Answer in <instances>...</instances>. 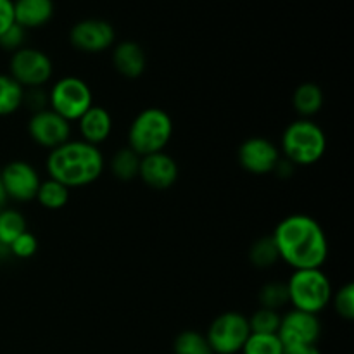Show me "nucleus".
<instances>
[{"mask_svg": "<svg viewBox=\"0 0 354 354\" xmlns=\"http://www.w3.org/2000/svg\"><path fill=\"white\" fill-rule=\"evenodd\" d=\"M14 24L12 0H0V35Z\"/></svg>", "mask_w": 354, "mask_h": 354, "instance_id": "2f4dec72", "label": "nucleus"}, {"mask_svg": "<svg viewBox=\"0 0 354 354\" xmlns=\"http://www.w3.org/2000/svg\"><path fill=\"white\" fill-rule=\"evenodd\" d=\"M283 354H322L317 344H303V346H286Z\"/></svg>", "mask_w": 354, "mask_h": 354, "instance_id": "72a5a7b5", "label": "nucleus"}, {"mask_svg": "<svg viewBox=\"0 0 354 354\" xmlns=\"http://www.w3.org/2000/svg\"><path fill=\"white\" fill-rule=\"evenodd\" d=\"M7 201H9V197H7L6 187H3L2 178H0V209H3V207H6V203H7Z\"/></svg>", "mask_w": 354, "mask_h": 354, "instance_id": "f704fd0d", "label": "nucleus"}, {"mask_svg": "<svg viewBox=\"0 0 354 354\" xmlns=\"http://www.w3.org/2000/svg\"><path fill=\"white\" fill-rule=\"evenodd\" d=\"M23 106H26L31 111V114L44 111L48 107V93L45 92L44 86L38 88H26L24 90V100Z\"/></svg>", "mask_w": 354, "mask_h": 354, "instance_id": "7c9ffc66", "label": "nucleus"}, {"mask_svg": "<svg viewBox=\"0 0 354 354\" xmlns=\"http://www.w3.org/2000/svg\"><path fill=\"white\" fill-rule=\"evenodd\" d=\"M28 135L37 145L52 151L71 140V123L47 107L31 114L28 121Z\"/></svg>", "mask_w": 354, "mask_h": 354, "instance_id": "1a4fd4ad", "label": "nucleus"}, {"mask_svg": "<svg viewBox=\"0 0 354 354\" xmlns=\"http://www.w3.org/2000/svg\"><path fill=\"white\" fill-rule=\"evenodd\" d=\"M54 73L52 59L44 50L23 47L10 55L9 76L16 80L24 90L47 85Z\"/></svg>", "mask_w": 354, "mask_h": 354, "instance_id": "6e6552de", "label": "nucleus"}, {"mask_svg": "<svg viewBox=\"0 0 354 354\" xmlns=\"http://www.w3.org/2000/svg\"><path fill=\"white\" fill-rule=\"evenodd\" d=\"M9 251H10V256H14V258H19V259L31 258V256L37 254L38 251L37 237H35L31 232L26 230L9 245Z\"/></svg>", "mask_w": 354, "mask_h": 354, "instance_id": "c85d7f7f", "label": "nucleus"}, {"mask_svg": "<svg viewBox=\"0 0 354 354\" xmlns=\"http://www.w3.org/2000/svg\"><path fill=\"white\" fill-rule=\"evenodd\" d=\"M26 230V220L19 211L9 209V207L0 209V242L2 244L10 245Z\"/></svg>", "mask_w": 354, "mask_h": 354, "instance_id": "5701e85b", "label": "nucleus"}, {"mask_svg": "<svg viewBox=\"0 0 354 354\" xmlns=\"http://www.w3.org/2000/svg\"><path fill=\"white\" fill-rule=\"evenodd\" d=\"M109 169L114 178L120 182H131L133 178H138V169H140V156L130 147H123L114 152L111 158Z\"/></svg>", "mask_w": 354, "mask_h": 354, "instance_id": "6ab92c4d", "label": "nucleus"}, {"mask_svg": "<svg viewBox=\"0 0 354 354\" xmlns=\"http://www.w3.org/2000/svg\"><path fill=\"white\" fill-rule=\"evenodd\" d=\"M282 154L272 140L265 137H249L241 144L237 151L239 165L252 175L273 173Z\"/></svg>", "mask_w": 354, "mask_h": 354, "instance_id": "f8f14e48", "label": "nucleus"}, {"mask_svg": "<svg viewBox=\"0 0 354 354\" xmlns=\"http://www.w3.org/2000/svg\"><path fill=\"white\" fill-rule=\"evenodd\" d=\"M0 178L6 187L7 197L17 201V203L33 201L41 183L37 168L28 161H21V159L7 162L0 171Z\"/></svg>", "mask_w": 354, "mask_h": 354, "instance_id": "9d476101", "label": "nucleus"}, {"mask_svg": "<svg viewBox=\"0 0 354 354\" xmlns=\"http://www.w3.org/2000/svg\"><path fill=\"white\" fill-rule=\"evenodd\" d=\"M116 31L113 24L104 19H83L69 31V41L73 47L85 54H99L113 47Z\"/></svg>", "mask_w": 354, "mask_h": 354, "instance_id": "9b49d317", "label": "nucleus"}, {"mask_svg": "<svg viewBox=\"0 0 354 354\" xmlns=\"http://www.w3.org/2000/svg\"><path fill=\"white\" fill-rule=\"evenodd\" d=\"M279 339L286 346L317 344L322 335V324L318 315L290 310L280 318V327L277 332Z\"/></svg>", "mask_w": 354, "mask_h": 354, "instance_id": "ddd939ff", "label": "nucleus"}, {"mask_svg": "<svg viewBox=\"0 0 354 354\" xmlns=\"http://www.w3.org/2000/svg\"><path fill=\"white\" fill-rule=\"evenodd\" d=\"M280 261L294 270L322 268L328 258V239L324 227L308 214H290L272 234Z\"/></svg>", "mask_w": 354, "mask_h": 354, "instance_id": "f257e3e1", "label": "nucleus"}, {"mask_svg": "<svg viewBox=\"0 0 354 354\" xmlns=\"http://www.w3.org/2000/svg\"><path fill=\"white\" fill-rule=\"evenodd\" d=\"M113 66L124 78H140L147 68V55L137 41H120L113 50Z\"/></svg>", "mask_w": 354, "mask_h": 354, "instance_id": "dca6fc26", "label": "nucleus"}, {"mask_svg": "<svg viewBox=\"0 0 354 354\" xmlns=\"http://www.w3.org/2000/svg\"><path fill=\"white\" fill-rule=\"evenodd\" d=\"M93 106L92 88L78 76H64L52 85L48 92V109L66 121H78L86 109Z\"/></svg>", "mask_w": 354, "mask_h": 354, "instance_id": "423d86ee", "label": "nucleus"}, {"mask_svg": "<svg viewBox=\"0 0 354 354\" xmlns=\"http://www.w3.org/2000/svg\"><path fill=\"white\" fill-rule=\"evenodd\" d=\"M14 23L24 30L41 28L54 16V0H12Z\"/></svg>", "mask_w": 354, "mask_h": 354, "instance_id": "f3484780", "label": "nucleus"}, {"mask_svg": "<svg viewBox=\"0 0 354 354\" xmlns=\"http://www.w3.org/2000/svg\"><path fill=\"white\" fill-rule=\"evenodd\" d=\"M294 171H296V166H294L290 161H287L286 158H280V161L277 162L275 169H273V173L282 180L290 178V176L294 175Z\"/></svg>", "mask_w": 354, "mask_h": 354, "instance_id": "473e14b6", "label": "nucleus"}, {"mask_svg": "<svg viewBox=\"0 0 354 354\" xmlns=\"http://www.w3.org/2000/svg\"><path fill=\"white\" fill-rule=\"evenodd\" d=\"M330 303L334 304L335 313L344 320H353L354 318V286L353 283H344L335 294H332Z\"/></svg>", "mask_w": 354, "mask_h": 354, "instance_id": "cd10ccee", "label": "nucleus"}, {"mask_svg": "<svg viewBox=\"0 0 354 354\" xmlns=\"http://www.w3.org/2000/svg\"><path fill=\"white\" fill-rule=\"evenodd\" d=\"M242 354H283V344L277 334H251Z\"/></svg>", "mask_w": 354, "mask_h": 354, "instance_id": "a878e982", "label": "nucleus"}, {"mask_svg": "<svg viewBox=\"0 0 354 354\" xmlns=\"http://www.w3.org/2000/svg\"><path fill=\"white\" fill-rule=\"evenodd\" d=\"M48 178L71 189L92 185L104 171V156L97 145L80 140H68L66 144L48 151L47 161Z\"/></svg>", "mask_w": 354, "mask_h": 354, "instance_id": "f03ea898", "label": "nucleus"}, {"mask_svg": "<svg viewBox=\"0 0 354 354\" xmlns=\"http://www.w3.org/2000/svg\"><path fill=\"white\" fill-rule=\"evenodd\" d=\"M24 40H26V30L21 28L19 24L14 23L12 26L7 28L2 35H0V47L7 52H16L24 47Z\"/></svg>", "mask_w": 354, "mask_h": 354, "instance_id": "c756f323", "label": "nucleus"}, {"mask_svg": "<svg viewBox=\"0 0 354 354\" xmlns=\"http://www.w3.org/2000/svg\"><path fill=\"white\" fill-rule=\"evenodd\" d=\"M138 178L151 189L166 190L178 180V165L165 151L144 156L140 158Z\"/></svg>", "mask_w": 354, "mask_h": 354, "instance_id": "4468645a", "label": "nucleus"}, {"mask_svg": "<svg viewBox=\"0 0 354 354\" xmlns=\"http://www.w3.org/2000/svg\"><path fill=\"white\" fill-rule=\"evenodd\" d=\"M173 137V120L161 107L140 111L128 128V147L140 158L165 151Z\"/></svg>", "mask_w": 354, "mask_h": 354, "instance_id": "20e7f679", "label": "nucleus"}, {"mask_svg": "<svg viewBox=\"0 0 354 354\" xmlns=\"http://www.w3.org/2000/svg\"><path fill=\"white\" fill-rule=\"evenodd\" d=\"M325 95L324 90L313 82L301 83L292 93V106L294 111L304 120H311L315 114H318L324 107Z\"/></svg>", "mask_w": 354, "mask_h": 354, "instance_id": "a211bd4d", "label": "nucleus"}, {"mask_svg": "<svg viewBox=\"0 0 354 354\" xmlns=\"http://www.w3.org/2000/svg\"><path fill=\"white\" fill-rule=\"evenodd\" d=\"M251 335L248 317L239 311H225L211 322L207 328V344L214 354H237Z\"/></svg>", "mask_w": 354, "mask_h": 354, "instance_id": "0eeeda50", "label": "nucleus"}, {"mask_svg": "<svg viewBox=\"0 0 354 354\" xmlns=\"http://www.w3.org/2000/svg\"><path fill=\"white\" fill-rule=\"evenodd\" d=\"M23 86L9 75H0V116H9L16 113L23 106Z\"/></svg>", "mask_w": 354, "mask_h": 354, "instance_id": "412c9836", "label": "nucleus"}, {"mask_svg": "<svg viewBox=\"0 0 354 354\" xmlns=\"http://www.w3.org/2000/svg\"><path fill=\"white\" fill-rule=\"evenodd\" d=\"M292 310L318 315L330 304L332 282L322 268L294 270L286 282Z\"/></svg>", "mask_w": 354, "mask_h": 354, "instance_id": "39448f33", "label": "nucleus"}, {"mask_svg": "<svg viewBox=\"0 0 354 354\" xmlns=\"http://www.w3.org/2000/svg\"><path fill=\"white\" fill-rule=\"evenodd\" d=\"M249 261L256 268H272L277 263L280 261L279 249H277L275 241H273L272 235H265V237L258 239L254 244L249 249Z\"/></svg>", "mask_w": 354, "mask_h": 354, "instance_id": "4be33fe9", "label": "nucleus"}, {"mask_svg": "<svg viewBox=\"0 0 354 354\" xmlns=\"http://www.w3.org/2000/svg\"><path fill=\"white\" fill-rule=\"evenodd\" d=\"M327 152V135L313 120L292 121L283 130L280 154L294 166L317 165Z\"/></svg>", "mask_w": 354, "mask_h": 354, "instance_id": "7ed1b4c3", "label": "nucleus"}, {"mask_svg": "<svg viewBox=\"0 0 354 354\" xmlns=\"http://www.w3.org/2000/svg\"><path fill=\"white\" fill-rule=\"evenodd\" d=\"M175 354H214L207 344L206 335L197 330H183L176 335L173 342Z\"/></svg>", "mask_w": 354, "mask_h": 354, "instance_id": "b1692460", "label": "nucleus"}, {"mask_svg": "<svg viewBox=\"0 0 354 354\" xmlns=\"http://www.w3.org/2000/svg\"><path fill=\"white\" fill-rule=\"evenodd\" d=\"M280 318L282 315L279 311L259 308L248 318L251 334H277L280 327Z\"/></svg>", "mask_w": 354, "mask_h": 354, "instance_id": "bb28decb", "label": "nucleus"}, {"mask_svg": "<svg viewBox=\"0 0 354 354\" xmlns=\"http://www.w3.org/2000/svg\"><path fill=\"white\" fill-rule=\"evenodd\" d=\"M7 258H10L9 245H6V244H2V242H0V261H3V259H7Z\"/></svg>", "mask_w": 354, "mask_h": 354, "instance_id": "c9c22d12", "label": "nucleus"}, {"mask_svg": "<svg viewBox=\"0 0 354 354\" xmlns=\"http://www.w3.org/2000/svg\"><path fill=\"white\" fill-rule=\"evenodd\" d=\"M35 199L38 201V204L41 207H45L48 211L62 209L69 201V189L52 178L41 180Z\"/></svg>", "mask_w": 354, "mask_h": 354, "instance_id": "aec40b11", "label": "nucleus"}, {"mask_svg": "<svg viewBox=\"0 0 354 354\" xmlns=\"http://www.w3.org/2000/svg\"><path fill=\"white\" fill-rule=\"evenodd\" d=\"M78 130L83 142L99 147L102 142H106L111 137V131H113V118H111L109 111L106 107L93 104L78 120Z\"/></svg>", "mask_w": 354, "mask_h": 354, "instance_id": "2eb2a0df", "label": "nucleus"}, {"mask_svg": "<svg viewBox=\"0 0 354 354\" xmlns=\"http://www.w3.org/2000/svg\"><path fill=\"white\" fill-rule=\"evenodd\" d=\"M259 308L279 311L286 304H289V292L286 282H268L259 289L258 294Z\"/></svg>", "mask_w": 354, "mask_h": 354, "instance_id": "393cba45", "label": "nucleus"}]
</instances>
